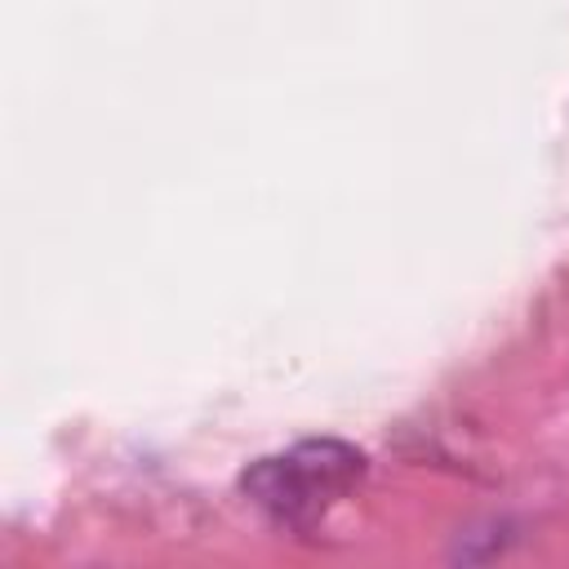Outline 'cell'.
I'll return each instance as SVG.
<instances>
[{
	"mask_svg": "<svg viewBox=\"0 0 569 569\" xmlns=\"http://www.w3.org/2000/svg\"><path fill=\"white\" fill-rule=\"evenodd\" d=\"M360 476H365V453L356 445H347V440H302L289 453L258 458L240 476V489L276 525L302 529L342 489H351Z\"/></svg>",
	"mask_w": 569,
	"mask_h": 569,
	"instance_id": "cell-1",
	"label": "cell"
}]
</instances>
